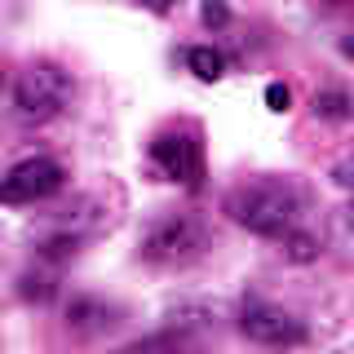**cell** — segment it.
I'll use <instances>...</instances> for the list:
<instances>
[{
	"mask_svg": "<svg viewBox=\"0 0 354 354\" xmlns=\"http://www.w3.org/2000/svg\"><path fill=\"white\" fill-rule=\"evenodd\" d=\"M186 66H191L199 80H221V71H226V58H221L213 44H195V49H186Z\"/></svg>",
	"mask_w": 354,
	"mask_h": 354,
	"instance_id": "8fae6325",
	"label": "cell"
},
{
	"mask_svg": "<svg viewBox=\"0 0 354 354\" xmlns=\"http://www.w3.org/2000/svg\"><path fill=\"white\" fill-rule=\"evenodd\" d=\"M332 239H337V248L354 261V199H350L346 208L332 213Z\"/></svg>",
	"mask_w": 354,
	"mask_h": 354,
	"instance_id": "7c38bea8",
	"label": "cell"
},
{
	"mask_svg": "<svg viewBox=\"0 0 354 354\" xmlns=\"http://www.w3.org/2000/svg\"><path fill=\"white\" fill-rule=\"evenodd\" d=\"M283 257L288 261H315L319 257V239L310 235V230H292V235L283 239Z\"/></svg>",
	"mask_w": 354,
	"mask_h": 354,
	"instance_id": "4fadbf2b",
	"label": "cell"
},
{
	"mask_svg": "<svg viewBox=\"0 0 354 354\" xmlns=\"http://www.w3.org/2000/svg\"><path fill=\"white\" fill-rule=\"evenodd\" d=\"M315 115L319 120H337V124H346V120H354V97L341 93V88H324V93H315Z\"/></svg>",
	"mask_w": 354,
	"mask_h": 354,
	"instance_id": "30bf717a",
	"label": "cell"
},
{
	"mask_svg": "<svg viewBox=\"0 0 354 354\" xmlns=\"http://www.w3.org/2000/svg\"><path fill=\"white\" fill-rule=\"evenodd\" d=\"M75 80L58 62H27L14 80V120L18 124H49L71 106Z\"/></svg>",
	"mask_w": 354,
	"mask_h": 354,
	"instance_id": "3957f363",
	"label": "cell"
},
{
	"mask_svg": "<svg viewBox=\"0 0 354 354\" xmlns=\"http://www.w3.org/2000/svg\"><path fill=\"white\" fill-rule=\"evenodd\" d=\"M102 221H106L102 199H97V195H80L75 204L58 208V213L44 221V230L36 235V257L44 266L71 261L75 252H80V243L93 235V230H102Z\"/></svg>",
	"mask_w": 354,
	"mask_h": 354,
	"instance_id": "277c9868",
	"label": "cell"
},
{
	"mask_svg": "<svg viewBox=\"0 0 354 354\" xmlns=\"http://www.w3.org/2000/svg\"><path fill=\"white\" fill-rule=\"evenodd\" d=\"M301 208L306 195L288 177H257L226 195V217L261 239H288L292 230H301Z\"/></svg>",
	"mask_w": 354,
	"mask_h": 354,
	"instance_id": "6da1fadb",
	"label": "cell"
},
{
	"mask_svg": "<svg viewBox=\"0 0 354 354\" xmlns=\"http://www.w3.org/2000/svg\"><path fill=\"white\" fill-rule=\"evenodd\" d=\"M62 324H66L71 337L97 341V337H106V332H115L124 324V310L115 301H106V297H97V292H75L62 310Z\"/></svg>",
	"mask_w": 354,
	"mask_h": 354,
	"instance_id": "ba28073f",
	"label": "cell"
},
{
	"mask_svg": "<svg viewBox=\"0 0 354 354\" xmlns=\"http://www.w3.org/2000/svg\"><path fill=\"white\" fill-rule=\"evenodd\" d=\"M151 164L160 169V177H169V182L199 186V177H204V147H199V133L191 124L155 133L151 138Z\"/></svg>",
	"mask_w": 354,
	"mask_h": 354,
	"instance_id": "8992f818",
	"label": "cell"
},
{
	"mask_svg": "<svg viewBox=\"0 0 354 354\" xmlns=\"http://www.w3.org/2000/svg\"><path fill=\"white\" fill-rule=\"evenodd\" d=\"M213 248V230L199 213H164L138 239L142 261L151 266H191Z\"/></svg>",
	"mask_w": 354,
	"mask_h": 354,
	"instance_id": "7a4b0ae2",
	"label": "cell"
},
{
	"mask_svg": "<svg viewBox=\"0 0 354 354\" xmlns=\"http://www.w3.org/2000/svg\"><path fill=\"white\" fill-rule=\"evenodd\" d=\"M266 106H270V111H288V106H292V93H288V84H279V80L266 84Z\"/></svg>",
	"mask_w": 354,
	"mask_h": 354,
	"instance_id": "9a60e30c",
	"label": "cell"
},
{
	"mask_svg": "<svg viewBox=\"0 0 354 354\" xmlns=\"http://www.w3.org/2000/svg\"><path fill=\"white\" fill-rule=\"evenodd\" d=\"M226 18H230V14H226V5H204V22H208V27H221Z\"/></svg>",
	"mask_w": 354,
	"mask_h": 354,
	"instance_id": "2e32d148",
	"label": "cell"
},
{
	"mask_svg": "<svg viewBox=\"0 0 354 354\" xmlns=\"http://www.w3.org/2000/svg\"><path fill=\"white\" fill-rule=\"evenodd\" d=\"M66 186V169L49 155H36V160H22L9 169L5 186H0V199L5 204H40V199L58 195Z\"/></svg>",
	"mask_w": 354,
	"mask_h": 354,
	"instance_id": "52a82bcc",
	"label": "cell"
},
{
	"mask_svg": "<svg viewBox=\"0 0 354 354\" xmlns=\"http://www.w3.org/2000/svg\"><path fill=\"white\" fill-rule=\"evenodd\" d=\"M341 49H346V53H350V58H354V40H341Z\"/></svg>",
	"mask_w": 354,
	"mask_h": 354,
	"instance_id": "e0dca14e",
	"label": "cell"
},
{
	"mask_svg": "<svg viewBox=\"0 0 354 354\" xmlns=\"http://www.w3.org/2000/svg\"><path fill=\"white\" fill-rule=\"evenodd\" d=\"M120 354H182V346L169 337H151V341H138V346H124Z\"/></svg>",
	"mask_w": 354,
	"mask_h": 354,
	"instance_id": "5bb4252c",
	"label": "cell"
},
{
	"mask_svg": "<svg viewBox=\"0 0 354 354\" xmlns=\"http://www.w3.org/2000/svg\"><path fill=\"white\" fill-rule=\"evenodd\" d=\"M53 292H58V270H53V266H44V270H27L18 279V297H22V301L44 306Z\"/></svg>",
	"mask_w": 354,
	"mask_h": 354,
	"instance_id": "9c48e42d",
	"label": "cell"
},
{
	"mask_svg": "<svg viewBox=\"0 0 354 354\" xmlns=\"http://www.w3.org/2000/svg\"><path fill=\"white\" fill-rule=\"evenodd\" d=\"M239 332L248 341H257V346H266V350H288V346H301L310 337L297 315H288V310L274 306V301H261V297H248V301L239 306Z\"/></svg>",
	"mask_w": 354,
	"mask_h": 354,
	"instance_id": "5b68a950",
	"label": "cell"
}]
</instances>
